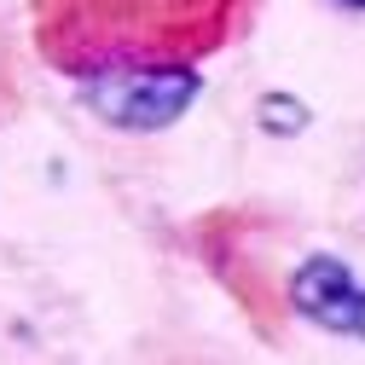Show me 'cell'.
Returning a JSON list of instances; mask_svg holds the SVG:
<instances>
[{"label": "cell", "instance_id": "cell-1", "mask_svg": "<svg viewBox=\"0 0 365 365\" xmlns=\"http://www.w3.org/2000/svg\"><path fill=\"white\" fill-rule=\"evenodd\" d=\"M81 105L116 133H163L203 93V70L192 58H122L93 76H76Z\"/></svg>", "mask_w": 365, "mask_h": 365}, {"label": "cell", "instance_id": "cell-2", "mask_svg": "<svg viewBox=\"0 0 365 365\" xmlns=\"http://www.w3.org/2000/svg\"><path fill=\"white\" fill-rule=\"evenodd\" d=\"M290 307L307 325L331 336H359L365 342V284L354 279V267L336 255H307L290 279Z\"/></svg>", "mask_w": 365, "mask_h": 365}, {"label": "cell", "instance_id": "cell-3", "mask_svg": "<svg viewBox=\"0 0 365 365\" xmlns=\"http://www.w3.org/2000/svg\"><path fill=\"white\" fill-rule=\"evenodd\" d=\"M261 128L267 133H302L307 128V105L302 99H284V93H267L261 99Z\"/></svg>", "mask_w": 365, "mask_h": 365}, {"label": "cell", "instance_id": "cell-4", "mask_svg": "<svg viewBox=\"0 0 365 365\" xmlns=\"http://www.w3.org/2000/svg\"><path fill=\"white\" fill-rule=\"evenodd\" d=\"M336 6H348V12H365V0H336Z\"/></svg>", "mask_w": 365, "mask_h": 365}]
</instances>
